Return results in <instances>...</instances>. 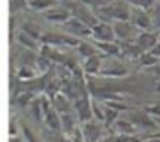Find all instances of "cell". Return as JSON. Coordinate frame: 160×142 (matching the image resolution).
I'll return each instance as SVG.
<instances>
[{"label":"cell","instance_id":"cell-33","mask_svg":"<svg viewBox=\"0 0 160 142\" xmlns=\"http://www.w3.org/2000/svg\"><path fill=\"white\" fill-rule=\"evenodd\" d=\"M67 136H70L74 142H86L85 133H83V129H80V127H77V126L74 127V130L71 132L70 135H67Z\"/></svg>","mask_w":160,"mask_h":142},{"label":"cell","instance_id":"cell-20","mask_svg":"<svg viewBox=\"0 0 160 142\" xmlns=\"http://www.w3.org/2000/svg\"><path fill=\"white\" fill-rule=\"evenodd\" d=\"M40 43H42V45L57 46V47L65 46L62 34H57V33H43L42 39H40Z\"/></svg>","mask_w":160,"mask_h":142},{"label":"cell","instance_id":"cell-11","mask_svg":"<svg viewBox=\"0 0 160 142\" xmlns=\"http://www.w3.org/2000/svg\"><path fill=\"white\" fill-rule=\"evenodd\" d=\"M159 34L157 33H153V31H141L139 34L137 36V42L138 45L142 47L144 51H151L157 43H159Z\"/></svg>","mask_w":160,"mask_h":142},{"label":"cell","instance_id":"cell-12","mask_svg":"<svg viewBox=\"0 0 160 142\" xmlns=\"http://www.w3.org/2000/svg\"><path fill=\"white\" fill-rule=\"evenodd\" d=\"M40 55L48 58L49 61H53V62H64V61H65V55H64L62 52L58 51L57 46L42 45V47H40Z\"/></svg>","mask_w":160,"mask_h":142},{"label":"cell","instance_id":"cell-13","mask_svg":"<svg viewBox=\"0 0 160 142\" xmlns=\"http://www.w3.org/2000/svg\"><path fill=\"white\" fill-rule=\"evenodd\" d=\"M95 45L104 55H108V56H119V55H122L120 45L116 43V42H95Z\"/></svg>","mask_w":160,"mask_h":142},{"label":"cell","instance_id":"cell-31","mask_svg":"<svg viewBox=\"0 0 160 142\" xmlns=\"http://www.w3.org/2000/svg\"><path fill=\"white\" fill-rule=\"evenodd\" d=\"M92 111H93V117L98 119V121H104V107L99 105L95 99H92Z\"/></svg>","mask_w":160,"mask_h":142},{"label":"cell","instance_id":"cell-4","mask_svg":"<svg viewBox=\"0 0 160 142\" xmlns=\"http://www.w3.org/2000/svg\"><path fill=\"white\" fill-rule=\"evenodd\" d=\"M113 28H114L116 37L119 40H129V39H137V36L141 33L139 30L132 24V21H114L113 22Z\"/></svg>","mask_w":160,"mask_h":142},{"label":"cell","instance_id":"cell-25","mask_svg":"<svg viewBox=\"0 0 160 142\" xmlns=\"http://www.w3.org/2000/svg\"><path fill=\"white\" fill-rule=\"evenodd\" d=\"M58 0H30L28 6L31 9H36V11H46L52 6H55Z\"/></svg>","mask_w":160,"mask_h":142},{"label":"cell","instance_id":"cell-8","mask_svg":"<svg viewBox=\"0 0 160 142\" xmlns=\"http://www.w3.org/2000/svg\"><path fill=\"white\" fill-rule=\"evenodd\" d=\"M111 6H113V18H114V21H129L131 19L132 5H129L126 0H114L111 3Z\"/></svg>","mask_w":160,"mask_h":142},{"label":"cell","instance_id":"cell-6","mask_svg":"<svg viewBox=\"0 0 160 142\" xmlns=\"http://www.w3.org/2000/svg\"><path fill=\"white\" fill-rule=\"evenodd\" d=\"M43 17L51 21V22H58V24H64L67 22L70 18H71V12L67 6H52L49 9L43 11Z\"/></svg>","mask_w":160,"mask_h":142},{"label":"cell","instance_id":"cell-29","mask_svg":"<svg viewBox=\"0 0 160 142\" xmlns=\"http://www.w3.org/2000/svg\"><path fill=\"white\" fill-rule=\"evenodd\" d=\"M22 31H25L27 34H30L31 37H34V39L40 40L42 39V36H43V33L40 31V28L37 27V25H34V24L31 22H25L22 27Z\"/></svg>","mask_w":160,"mask_h":142},{"label":"cell","instance_id":"cell-40","mask_svg":"<svg viewBox=\"0 0 160 142\" xmlns=\"http://www.w3.org/2000/svg\"><path fill=\"white\" fill-rule=\"evenodd\" d=\"M150 70H151V73H153V74H156V76H160V62L156 64L154 67H151Z\"/></svg>","mask_w":160,"mask_h":142},{"label":"cell","instance_id":"cell-18","mask_svg":"<svg viewBox=\"0 0 160 142\" xmlns=\"http://www.w3.org/2000/svg\"><path fill=\"white\" fill-rule=\"evenodd\" d=\"M114 127L117 133H125V135H135L137 132V126L131 120L119 119L114 121Z\"/></svg>","mask_w":160,"mask_h":142},{"label":"cell","instance_id":"cell-37","mask_svg":"<svg viewBox=\"0 0 160 142\" xmlns=\"http://www.w3.org/2000/svg\"><path fill=\"white\" fill-rule=\"evenodd\" d=\"M82 3H85V5L88 6H91V7H99V6H102V2L101 0H80Z\"/></svg>","mask_w":160,"mask_h":142},{"label":"cell","instance_id":"cell-16","mask_svg":"<svg viewBox=\"0 0 160 142\" xmlns=\"http://www.w3.org/2000/svg\"><path fill=\"white\" fill-rule=\"evenodd\" d=\"M45 123L46 126L52 129V130H61L62 129V121H61V114L58 113L55 108H52L49 113L45 115Z\"/></svg>","mask_w":160,"mask_h":142},{"label":"cell","instance_id":"cell-46","mask_svg":"<svg viewBox=\"0 0 160 142\" xmlns=\"http://www.w3.org/2000/svg\"><path fill=\"white\" fill-rule=\"evenodd\" d=\"M154 91H156V92H160V81H159V83H157V86H156V87H154Z\"/></svg>","mask_w":160,"mask_h":142},{"label":"cell","instance_id":"cell-23","mask_svg":"<svg viewBox=\"0 0 160 142\" xmlns=\"http://www.w3.org/2000/svg\"><path fill=\"white\" fill-rule=\"evenodd\" d=\"M28 108L36 121H45V111H43V107H42V102H40V98H34Z\"/></svg>","mask_w":160,"mask_h":142},{"label":"cell","instance_id":"cell-36","mask_svg":"<svg viewBox=\"0 0 160 142\" xmlns=\"http://www.w3.org/2000/svg\"><path fill=\"white\" fill-rule=\"evenodd\" d=\"M145 111H147V113H148L150 115H154V117H160V105H157V104L145 107Z\"/></svg>","mask_w":160,"mask_h":142},{"label":"cell","instance_id":"cell-9","mask_svg":"<svg viewBox=\"0 0 160 142\" xmlns=\"http://www.w3.org/2000/svg\"><path fill=\"white\" fill-rule=\"evenodd\" d=\"M119 45H120V49H122V55H126V56L133 58V59H138L145 52L141 46L138 45L137 39L122 40Z\"/></svg>","mask_w":160,"mask_h":142},{"label":"cell","instance_id":"cell-7","mask_svg":"<svg viewBox=\"0 0 160 142\" xmlns=\"http://www.w3.org/2000/svg\"><path fill=\"white\" fill-rule=\"evenodd\" d=\"M64 27L68 31V34H73L76 37H89V36H92L91 27H88L85 22H82L80 19H77L74 17H71L67 22H64Z\"/></svg>","mask_w":160,"mask_h":142},{"label":"cell","instance_id":"cell-10","mask_svg":"<svg viewBox=\"0 0 160 142\" xmlns=\"http://www.w3.org/2000/svg\"><path fill=\"white\" fill-rule=\"evenodd\" d=\"M82 129H83V133H85L86 142H99V139L102 138L101 126L98 125L97 121H93V120L85 121Z\"/></svg>","mask_w":160,"mask_h":142},{"label":"cell","instance_id":"cell-3","mask_svg":"<svg viewBox=\"0 0 160 142\" xmlns=\"http://www.w3.org/2000/svg\"><path fill=\"white\" fill-rule=\"evenodd\" d=\"M74 110L76 114H77V119L85 123V121H89V120H93V111H92V99L88 95H83V96H77L74 99Z\"/></svg>","mask_w":160,"mask_h":142},{"label":"cell","instance_id":"cell-42","mask_svg":"<svg viewBox=\"0 0 160 142\" xmlns=\"http://www.w3.org/2000/svg\"><path fill=\"white\" fill-rule=\"evenodd\" d=\"M126 2L132 6H139V2H141V0H126Z\"/></svg>","mask_w":160,"mask_h":142},{"label":"cell","instance_id":"cell-28","mask_svg":"<svg viewBox=\"0 0 160 142\" xmlns=\"http://www.w3.org/2000/svg\"><path fill=\"white\" fill-rule=\"evenodd\" d=\"M119 117V111L114 110V108L108 107V105H105L104 107V123L105 125H114V121L117 120Z\"/></svg>","mask_w":160,"mask_h":142},{"label":"cell","instance_id":"cell-32","mask_svg":"<svg viewBox=\"0 0 160 142\" xmlns=\"http://www.w3.org/2000/svg\"><path fill=\"white\" fill-rule=\"evenodd\" d=\"M21 132H22V136H24V139H25V142H39L34 135V132L31 130L27 125L21 126Z\"/></svg>","mask_w":160,"mask_h":142},{"label":"cell","instance_id":"cell-27","mask_svg":"<svg viewBox=\"0 0 160 142\" xmlns=\"http://www.w3.org/2000/svg\"><path fill=\"white\" fill-rule=\"evenodd\" d=\"M18 79L21 80H31L36 77V70L33 67H30V65H21L19 68H18Z\"/></svg>","mask_w":160,"mask_h":142},{"label":"cell","instance_id":"cell-1","mask_svg":"<svg viewBox=\"0 0 160 142\" xmlns=\"http://www.w3.org/2000/svg\"><path fill=\"white\" fill-rule=\"evenodd\" d=\"M71 12V17L77 18L80 19L82 22H85L88 27H91L93 28L98 22H99V18H98L97 13H93L91 6L85 5V3H82V2H70L68 6H67Z\"/></svg>","mask_w":160,"mask_h":142},{"label":"cell","instance_id":"cell-19","mask_svg":"<svg viewBox=\"0 0 160 142\" xmlns=\"http://www.w3.org/2000/svg\"><path fill=\"white\" fill-rule=\"evenodd\" d=\"M76 49H77V52H79L85 59L86 58H91V56H95V55H101V53H102V52L97 47V45L93 46V45H91V43H88V42H82V40H80V43L77 45Z\"/></svg>","mask_w":160,"mask_h":142},{"label":"cell","instance_id":"cell-17","mask_svg":"<svg viewBox=\"0 0 160 142\" xmlns=\"http://www.w3.org/2000/svg\"><path fill=\"white\" fill-rule=\"evenodd\" d=\"M51 98H52L53 108H55L59 114L70 113V102H68V99H67V96H65L64 93H53Z\"/></svg>","mask_w":160,"mask_h":142},{"label":"cell","instance_id":"cell-38","mask_svg":"<svg viewBox=\"0 0 160 142\" xmlns=\"http://www.w3.org/2000/svg\"><path fill=\"white\" fill-rule=\"evenodd\" d=\"M9 136H17V126L13 127V121H11L9 125Z\"/></svg>","mask_w":160,"mask_h":142},{"label":"cell","instance_id":"cell-26","mask_svg":"<svg viewBox=\"0 0 160 142\" xmlns=\"http://www.w3.org/2000/svg\"><path fill=\"white\" fill-rule=\"evenodd\" d=\"M61 121H62V130L67 133V135H70L71 132L74 130V120H73V117H71V114L70 113H62L61 114Z\"/></svg>","mask_w":160,"mask_h":142},{"label":"cell","instance_id":"cell-35","mask_svg":"<svg viewBox=\"0 0 160 142\" xmlns=\"http://www.w3.org/2000/svg\"><path fill=\"white\" fill-rule=\"evenodd\" d=\"M156 3H157L156 0H141V2H139V7H142V9L150 12L156 6Z\"/></svg>","mask_w":160,"mask_h":142},{"label":"cell","instance_id":"cell-34","mask_svg":"<svg viewBox=\"0 0 160 142\" xmlns=\"http://www.w3.org/2000/svg\"><path fill=\"white\" fill-rule=\"evenodd\" d=\"M151 13V18H153V24H154V27L160 28V2L159 3H156V6L150 11Z\"/></svg>","mask_w":160,"mask_h":142},{"label":"cell","instance_id":"cell-43","mask_svg":"<svg viewBox=\"0 0 160 142\" xmlns=\"http://www.w3.org/2000/svg\"><path fill=\"white\" fill-rule=\"evenodd\" d=\"M61 142H74V141H73V139H71L70 136H67V135H65V136L61 139Z\"/></svg>","mask_w":160,"mask_h":142},{"label":"cell","instance_id":"cell-47","mask_svg":"<svg viewBox=\"0 0 160 142\" xmlns=\"http://www.w3.org/2000/svg\"><path fill=\"white\" fill-rule=\"evenodd\" d=\"M156 123H157V125H160V117H156Z\"/></svg>","mask_w":160,"mask_h":142},{"label":"cell","instance_id":"cell-39","mask_svg":"<svg viewBox=\"0 0 160 142\" xmlns=\"http://www.w3.org/2000/svg\"><path fill=\"white\" fill-rule=\"evenodd\" d=\"M99 142H117V141L114 139L113 135H110V136H102L101 139H99Z\"/></svg>","mask_w":160,"mask_h":142},{"label":"cell","instance_id":"cell-48","mask_svg":"<svg viewBox=\"0 0 160 142\" xmlns=\"http://www.w3.org/2000/svg\"><path fill=\"white\" fill-rule=\"evenodd\" d=\"M58 2H70V0H58Z\"/></svg>","mask_w":160,"mask_h":142},{"label":"cell","instance_id":"cell-15","mask_svg":"<svg viewBox=\"0 0 160 142\" xmlns=\"http://www.w3.org/2000/svg\"><path fill=\"white\" fill-rule=\"evenodd\" d=\"M102 68V56L101 55H95V56L86 58L83 70L88 74H99Z\"/></svg>","mask_w":160,"mask_h":142},{"label":"cell","instance_id":"cell-45","mask_svg":"<svg viewBox=\"0 0 160 142\" xmlns=\"http://www.w3.org/2000/svg\"><path fill=\"white\" fill-rule=\"evenodd\" d=\"M102 2V5H108V3H113L114 0H101Z\"/></svg>","mask_w":160,"mask_h":142},{"label":"cell","instance_id":"cell-21","mask_svg":"<svg viewBox=\"0 0 160 142\" xmlns=\"http://www.w3.org/2000/svg\"><path fill=\"white\" fill-rule=\"evenodd\" d=\"M159 62H160V58L156 56L151 51H145L141 56L138 58L139 67H145V68H151V67H154L156 64H159Z\"/></svg>","mask_w":160,"mask_h":142},{"label":"cell","instance_id":"cell-24","mask_svg":"<svg viewBox=\"0 0 160 142\" xmlns=\"http://www.w3.org/2000/svg\"><path fill=\"white\" fill-rule=\"evenodd\" d=\"M102 76H110V77H122V76H126L128 74V70L122 65H111V67H104L101 68V73Z\"/></svg>","mask_w":160,"mask_h":142},{"label":"cell","instance_id":"cell-22","mask_svg":"<svg viewBox=\"0 0 160 142\" xmlns=\"http://www.w3.org/2000/svg\"><path fill=\"white\" fill-rule=\"evenodd\" d=\"M131 121H133L135 125H141V126H147V127H153L154 125H157L156 121L150 119V114L144 110V111H139V113H133L131 117Z\"/></svg>","mask_w":160,"mask_h":142},{"label":"cell","instance_id":"cell-44","mask_svg":"<svg viewBox=\"0 0 160 142\" xmlns=\"http://www.w3.org/2000/svg\"><path fill=\"white\" fill-rule=\"evenodd\" d=\"M9 142H21L17 136H9Z\"/></svg>","mask_w":160,"mask_h":142},{"label":"cell","instance_id":"cell-5","mask_svg":"<svg viewBox=\"0 0 160 142\" xmlns=\"http://www.w3.org/2000/svg\"><path fill=\"white\" fill-rule=\"evenodd\" d=\"M92 39L95 42H116V33L113 25L108 22H98L92 28Z\"/></svg>","mask_w":160,"mask_h":142},{"label":"cell","instance_id":"cell-2","mask_svg":"<svg viewBox=\"0 0 160 142\" xmlns=\"http://www.w3.org/2000/svg\"><path fill=\"white\" fill-rule=\"evenodd\" d=\"M131 21L139 31H148V30L154 27L151 13L148 11L142 9V7H139V6H132Z\"/></svg>","mask_w":160,"mask_h":142},{"label":"cell","instance_id":"cell-41","mask_svg":"<svg viewBox=\"0 0 160 142\" xmlns=\"http://www.w3.org/2000/svg\"><path fill=\"white\" fill-rule=\"evenodd\" d=\"M151 52L154 53L156 56H159V58H160V40H159V43H157V45H156L154 47L151 49Z\"/></svg>","mask_w":160,"mask_h":142},{"label":"cell","instance_id":"cell-14","mask_svg":"<svg viewBox=\"0 0 160 142\" xmlns=\"http://www.w3.org/2000/svg\"><path fill=\"white\" fill-rule=\"evenodd\" d=\"M17 40H18V43L22 46L24 49H28V51H39V47H40V45H39L40 40L31 37V36L27 34V33L22 31V30L18 33Z\"/></svg>","mask_w":160,"mask_h":142},{"label":"cell","instance_id":"cell-30","mask_svg":"<svg viewBox=\"0 0 160 142\" xmlns=\"http://www.w3.org/2000/svg\"><path fill=\"white\" fill-rule=\"evenodd\" d=\"M33 99H34V96H33L31 92H22V93H19L17 96V104L21 108H27L30 107V104H31Z\"/></svg>","mask_w":160,"mask_h":142}]
</instances>
